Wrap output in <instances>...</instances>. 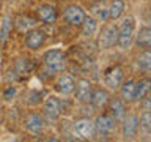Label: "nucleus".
<instances>
[{
    "mask_svg": "<svg viewBox=\"0 0 151 142\" xmlns=\"http://www.w3.org/2000/svg\"><path fill=\"white\" fill-rule=\"evenodd\" d=\"M42 62H44L46 68L50 74L63 73L66 66V54L60 47H50L42 54Z\"/></svg>",
    "mask_w": 151,
    "mask_h": 142,
    "instance_id": "1",
    "label": "nucleus"
},
{
    "mask_svg": "<svg viewBox=\"0 0 151 142\" xmlns=\"http://www.w3.org/2000/svg\"><path fill=\"white\" fill-rule=\"evenodd\" d=\"M137 25L134 17H124L121 24L118 25V36H116V46L120 49L126 51L134 44V35H135Z\"/></svg>",
    "mask_w": 151,
    "mask_h": 142,
    "instance_id": "2",
    "label": "nucleus"
},
{
    "mask_svg": "<svg viewBox=\"0 0 151 142\" xmlns=\"http://www.w3.org/2000/svg\"><path fill=\"white\" fill-rule=\"evenodd\" d=\"M124 80V68L121 65H113L109 66L104 73V84L109 90L115 92V90L120 88L121 82Z\"/></svg>",
    "mask_w": 151,
    "mask_h": 142,
    "instance_id": "3",
    "label": "nucleus"
},
{
    "mask_svg": "<svg viewBox=\"0 0 151 142\" xmlns=\"http://www.w3.org/2000/svg\"><path fill=\"white\" fill-rule=\"evenodd\" d=\"M116 36H118V27L115 24H104L98 36V46L101 49H110L116 46Z\"/></svg>",
    "mask_w": 151,
    "mask_h": 142,
    "instance_id": "4",
    "label": "nucleus"
},
{
    "mask_svg": "<svg viewBox=\"0 0 151 142\" xmlns=\"http://www.w3.org/2000/svg\"><path fill=\"white\" fill-rule=\"evenodd\" d=\"M85 16H87V13H85V9L80 5H69L63 11V19L71 27H80Z\"/></svg>",
    "mask_w": 151,
    "mask_h": 142,
    "instance_id": "5",
    "label": "nucleus"
},
{
    "mask_svg": "<svg viewBox=\"0 0 151 142\" xmlns=\"http://www.w3.org/2000/svg\"><path fill=\"white\" fill-rule=\"evenodd\" d=\"M115 130V120L109 114H101L94 120V133H98L99 137H109Z\"/></svg>",
    "mask_w": 151,
    "mask_h": 142,
    "instance_id": "6",
    "label": "nucleus"
},
{
    "mask_svg": "<svg viewBox=\"0 0 151 142\" xmlns=\"http://www.w3.org/2000/svg\"><path fill=\"white\" fill-rule=\"evenodd\" d=\"M121 120V136L124 139H134L139 131V117L135 114H124Z\"/></svg>",
    "mask_w": 151,
    "mask_h": 142,
    "instance_id": "7",
    "label": "nucleus"
},
{
    "mask_svg": "<svg viewBox=\"0 0 151 142\" xmlns=\"http://www.w3.org/2000/svg\"><path fill=\"white\" fill-rule=\"evenodd\" d=\"M46 33L40 28H32L25 32V47L30 51H38L46 44Z\"/></svg>",
    "mask_w": 151,
    "mask_h": 142,
    "instance_id": "8",
    "label": "nucleus"
},
{
    "mask_svg": "<svg viewBox=\"0 0 151 142\" xmlns=\"http://www.w3.org/2000/svg\"><path fill=\"white\" fill-rule=\"evenodd\" d=\"M61 111H63L61 109V101L57 96H47L44 103H42V112L50 120H57L61 115Z\"/></svg>",
    "mask_w": 151,
    "mask_h": 142,
    "instance_id": "9",
    "label": "nucleus"
},
{
    "mask_svg": "<svg viewBox=\"0 0 151 142\" xmlns=\"http://www.w3.org/2000/svg\"><path fill=\"white\" fill-rule=\"evenodd\" d=\"M109 99H110V92H109V88H94L91 90V95H90V104L98 109V111H102L104 107L107 106Z\"/></svg>",
    "mask_w": 151,
    "mask_h": 142,
    "instance_id": "10",
    "label": "nucleus"
},
{
    "mask_svg": "<svg viewBox=\"0 0 151 142\" xmlns=\"http://www.w3.org/2000/svg\"><path fill=\"white\" fill-rule=\"evenodd\" d=\"M91 82L88 79H79L77 84L74 87V95H76V101L80 104H85L90 101V95H91Z\"/></svg>",
    "mask_w": 151,
    "mask_h": 142,
    "instance_id": "11",
    "label": "nucleus"
},
{
    "mask_svg": "<svg viewBox=\"0 0 151 142\" xmlns=\"http://www.w3.org/2000/svg\"><path fill=\"white\" fill-rule=\"evenodd\" d=\"M24 126H25V130L30 133L33 136H38L42 133V128H44V123H42V118L40 114L36 112H30L27 114L25 120H24Z\"/></svg>",
    "mask_w": 151,
    "mask_h": 142,
    "instance_id": "12",
    "label": "nucleus"
},
{
    "mask_svg": "<svg viewBox=\"0 0 151 142\" xmlns=\"http://www.w3.org/2000/svg\"><path fill=\"white\" fill-rule=\"evenodd\" d=\"M74 131L82 139H93V136L96 134L94 133V122L90 118H80L74 123Z\"/></svg>",
    "mask_w": 151,
    "mask_h": 142,
    "instance_id": "13",
    "label": "nucleus"
},
{
    "mask_svg": "<svg viewBox=\"0 0 151 142\" xmlns=\"http://www.w3.org/2000/svg\"><path fill=\"white\" fill-rule=\"evenodd\" d=\"M90 16H93L98 22H107L109 21V7L102 0H94L88 7Z\"/></svg>",
    "mask_w": 151,
    "mask_h": 142,
    "instance_id": "14",
    "label": "nucleus"
},
{
    "mask_svg": "<svg viewBox=\"0 0 151 142\" xmlns=\"http://www.w3.org/2000/svg\"><path fill=\"white\" fill-rule=\"evenodd\" d=\"M74 87H76V80H74L73 76H69V74H60L58 79H57V82H55V90L60 95H65V96H68V95L73 93Z\"/></svg>",
    "mask_w": 151,
    "mask_h": 142,
    "instance_id": "15",
    "label": "nucleus"
},
{
    "mask_svg": "<svg viewBox=\"0 0 151 142\" xmlns=\"http://www.w3.org/2000/svg\"><path fill=\"white\" fill-rule=\"evenodd\" d=\"M36 14L38 19L44 24H54L57 21V9L49 3H41L36 7Z\"/></svg>",
    "mask_w": 151,
    "mask_h": 142,
    "instance_id": "16",
    "label": "nucleus"
},
{
    "mask_svg": "<svg viewBox=\"0 0 151 142\" xmlns=\"http://www.w3.org/2000/svg\"><path fill=\"white\" fill-rule=\"evenodd\" d=\"M109 106V115H110L115 122H120L126 114V106L121 98H110L107 103Z\"/></svg>",
    "mask_w": 151,
    "mask_h": 142,
    "instance_id": "17",
    "label": "nucleus"
},
{
    "mask_svg": "<svg viewBox=\"0 0 151 142\" xmlns=\"http://www.w3.org/2000/svg\"><path fill=\"white\" fill-rule=\"evenodd\" d=\"M120 98L124 103H134L135 101V80L134 79H126L120 85Z\"/></svg>",
    "mask_w": 151,
    "mask_h": 142,
    "instance_id": "18",
    "label": "nucleus"
},
{
    "mask_svg": "<svg viewBox=\"0 0 151 142\" xmlns=\"http://www.w3.org/2000/svg\"><path fill=\"white\" fill-rule=\"evenodd\" d=\"M134 43L142 49H150L151 46V28L148 25H142L139 32L135 30L134 35Z\"/></svg>",
    "mask_w": 151,
    "mask_h": 142,
    "instance_id": "19",
    "label": "nucleus"
},
{
    "mask_svg": "<svg viewBox=\"0 0 151 142\" xmlns=\"http://www.w3.org/2000/svg\"><path fill=\"white\" fill-rule=\"evenodd\" d=\"M80 30H82V36H93L96 35V32L99 30V22L94 19L93 16H85L82 25H80Z\"/></svg>",
    "mask_w": 151,
    "mask_h": 142,
    "instance_id": "20",
    "label": "nucleus"
},
{
    "mask_svg": "<svg viewBox=\"0 0 151 142\" xmlns=\"http://www.w3.org/2000/svg\"><path fill=\"white\" fill-rule=\"evenodd\" d=\"M124 11H126V3H124V0H112L110 7H109V19L116 21V19L123 17Z\"/></svg>",
    "mask_w": 151,
    "mask_h": 142,
    "instance_id": "21",
    "label": "nucleus"
},
{
    "mask_svg": "<svg viewBox=\"0 0 151 142\" xmlns=\"http://www.w3.org/2000/svg\"><path fill=\"white\" fill-rule=\"evenodd\" d=\"M151 88V80L148 78L140 79L139 82L135 80V101H143L145 96H148Z\"/></svg>",
    "mask_w": 151,
    "mask_h": 142,
    "instance_id": "22",
    "label": "nucleus"
},
{
    "mask_svg": "<svg viewBox=\"0 0 151 142\" xmlns=\"http://www.w3.org/2000/svg\"><path fill=\"white\" fill-rule=\"evenodd\" d=\"M139 130L142 131V134L145 137L150 136L151 133V114L148 109H143V112L140 114L139 117Z\"/></svg>",
    "mask_w": 151,
    "mask_h": 142,
    "instance_id": "23",
    "label": "nucleus"
},
{
    "mask_svg": "<svg viewBox=\"0 0 151 142\" xmlns=\"http://www.w3.org/2000/svg\"><path fill=\"white\" fill-rule=\"evenodd\" d=\"M135 63H137V66H139L142 71L148 73L150 68H151V52L148 49H143V52H140V54L137 55Z\"/></svg>",
    "mask_w": 151,
    "mask_h": 142,
    "instance_id": "24",
    "label": "nucleus"
},
{
    "mask_svg": "<svg viewBox=\"0 0 151 142\" xmlns=\"http://www.w3.org/2000/svg\"><path fill=\"white\" fill-rule=\"evenodd\" d=\"M14 24H16V28L21 33L32 30V28H35V25H36L35 19H32V17H28V16H17Z\"/></svg>",
    "mask_w": 151,
    "mask_h": 142,
    "instance_id": "25",
    "label": "nucleus"
},
{
    "mask_svg": "<svg viewBox=\"0 0 151 142\" xmlns=\"http://www.w3.org/2000/svg\"><path fill=\"white\" fill-rule=\"evenodd\" d=\"M11 27H13V22L11 19H9V16L6 14V16L2 17V21H0V38H2V41H5L9 35V32H11Z\"/></svg>",
    "mask_w": 151,
    "mask_h": 142,
    "instance_id": "26",
    "label": "nucleus"
},
{
    "mask_svg": "<svg viewBox=\"0 0 151 142\" xmlns=\"http://www.w3.org/2000/svg\"><path fill=\"white\" fill-rule=\"evenodd\" d=\"M14 71L17 74H28L32 71V63L28 59H19L14 63Z\"/></svg>",
    "mask_w": 151,
    "mask_h": 142,
    "instance_id": "27",
    "label": "nucleus"
},
{
    "mask_svg": "<svg viewBox=\"0 0 151 142\" xmlns=\"http://www.w3.org/2000/svg\"><path fill=\"white\" fill-rule=\"evenodd\" d=\"M46 96V93L42 92V90H32L30 92V95H28V103L32 104V106H36V104H40V103H42V98Z\"/></svg>",
    "mask_w": 151,
    "mask_h": 142,
    "instance_id": "28",
    "label": "nucleus"
},
{
    "mask_svg": "<svg viewBox=\"0 0 151 142\" xmlns=\"http://www.w3.org/2000/svg\"><path fill=\"white\" fill-rule=\"evenodd\" d=\"M2 43H3V41H2V38H0V47H2Z\"/></svg>",
    "mask_w": 151,
    "mask_h": 142,
    "instance_id": "29",
    "label": "nucleus"
}]
</instances>
